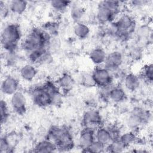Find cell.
<instances>
[{
	"label": "cell",
	"instance_id": "cell-1",
	"mask_svg": "<svg viewBox=\"0 0 153 153\" xmlns=\"http://www.w3.org/2000/svg\"><path fill=\"white\" fill-rule=\"evenodd\" d=\"M51 41L50 35L43 28H33L21 42L22 49L27 53L48 48Z\"/></svg>",
	"mask_w": 153,
	"mask_h": 153
},
{
	"label": "cell",
	"instance_id": "cell-2",
	"mask_svg": "<svg viewBox=\"0 0 153 153\" xmlns=\"http://www.w3.org/2000/svg\"><path fill=\"white\" fill-rule=\"evenodd\" d=\"M47 138L53 141L57 146V150L60 151H68L74 146L72 135L65 126H51L48 131Z\"/></svg>",
	"mask_w": 153,
	"mask_h": 153
},
{
	"label": "cell",
	"instance_id": "cell-3",
	"mask_svg": "<svg viewBox=\"0 0 153 153\" xmlns=\"http://www.w3.org/2000/svg\"><path fill=\"white\" fill-rule=\"evenodd\" d=\"M121 2L118 1H103L99 2L96 13V19L103 25L115 20L120 12Z\"/></svg>",
	"mask_w": 153,
	"mask_h": 153
},
{
	"label": "cell",
	"instance_id": "cell-4",
	"mask_svg": "<svg viewBox=\"0 0 153 153\" xmlns=\"http://www.w3.org/2000/svg\"><path fill=\"white\" fill-rule=\"evenodd\" d=\"M21 37L22 33L19 26L16 23L8 24L1 33V44L3 48L8 53H14Z\"/></svg>",
	"mask_w": 153,
	"mask_h": 153
},
{
	"label": "cell",
	"instance_id": "cell-5",
	"mask_svg": "<svg viewBox=\"0 0 153 153\" xmlns=\"http://www.w3.org/2000/svg\"><path fill=\"white\" fill-rule=\"evenodd\" d=\"M149 117V114L148 111L140 107H135L131 110L126 119V126L130 130L135 131L140 126L147 123Z\"/></svg>",
	"mask_w": 153,
	"mask_h": 153
},
{
	"label": "cell",
	"instance_id": "cell-6",
	"mask_svg": "<svg viewBox=\"0 0 153 153\" xmlns=\"http://www.w3.org/2000/svg\"><path fill=\"white\" fill-rule=\"evenodd\" d=\"M114 22L118 29L117 36L120 38H127L134 32L136 27L135 20L127 14L120 15Z\"/></svg>",
	"mask_w": 153,
	"mask_h": 153
},
{
	"label": "cell",
	"instance_id": "cell-7",
	"mask_svg": "<svg viewBox=\"0 0 153 153\" xmlns=\"http://www.w3.org/2000/svg\"><path fill=\"white\" fill-rule=\"evenodd\" d=\"M96 84L99 88L111 86L113 83V76L111 71L104 66H97L91 73Z\"/></svg>",
	"mask_w": 153,
	"mask_h": 153
},
{
	"label": "cell",
	"instance_id": "cell-8",
	"mask_svg": "<svg viewBox=\"0 0 153 153\" xmlns=\"http://www.w3.org/2000/svg\"><path fill=\"white\" fill-rule=\"evenodd\" d=\"M31 97L33 103L38 106L45 108L52 105L51 95L44 84L34 87L31 90Z\"/></svg>",
	"mask_w": 153,
	"mask_h": 153
},
{
	"label": "cell",
	"instance_id": "cell-9",
	"mask_svg": "<svg viewBox=\"0 0 153 153\" xmlns=\"http://www.w3.org/2000/svg\"><path fill=\"white\" fill-rule=\"evenodd\" d=\"M82 123L84 127H90L95 130L103 126L102 118L99 112L93 108L86 111L84 113Z\"/></svg>",
	"mask_w": 153,
	"mask_h": 153
},
{
	"label": "cell",
	"instance_id": "cell-10",
	"mask_svg": "<svg viewBox=\"0 0 153 153\" xmlns=\"http://www.w3.org/2000/svg\"><path fill=\"white\" fill-rule=\"evenodd\" d=\"M95 140V130L84 127L80 131L78 137V145L83 152H87V150Z\"/></svg>",
	"mask_w": 153,
	"mask_h": 153
},
{
	"label": "cell",
	"instance_id": "cell-11",
	"mask_svg": "<svg viewBox=\"0 0 153 153\" xmlns=\"http://www.w3.org/2000/svg\"><path fill=\"white\" fill-rule=\"evenodd\" d=\"M123 56L120 51H114L108 54L103 66L110 71L118 69L123 64Z\"/></svg>",
	"mask_w": 153,
	"mask_h": 153
},
{
	"label": "cell",
	"instance_id": "cell-12",
	"mask_svg": "<svg viewBox=\"0 0 153 153\" xmlns=\"http://www.w3.org/2000/svg\"><path fill=\"white\" fill-rule=\"evenodd\" d=\"M11 105L13 111L19 115H23L26 111V99L23 93L17 91L11 95Z\"/></svg>",
	"mask_w": 153,
	"mask_h": 153
},
{
	"label": "cell",
	"instance_id": "cell-13",
	"mask_svg": "<svg viewBox=\"0 0 153 153\" xmlns=\"http://www.w3.org/2000/svg\"><path fill=\"white\" fill-rule=\"evenodd\" d=\"M1 91L6 95H13L18 91L19 82L13 76L5 77L1 83Z\"/></svg>",
	"mask_w": 153,
	"mask_h": 153
},
{
	"label": "cell",
	"instance_id": "cell-14",
	"mask_svg": "<svg viewBox=\"0 0 153 153\" xmlns=\"http://www.w3.org/2000/svg\"><path fill=\"white\" fill-rule=\"evenodd\" d=\"M57 150L56 144L48 139L39 141L35 146L33 151L35 152L50 153L55 152Z\"/></svg>",
	"mask_w": 153,
	"mask_h": 153
},
{
	"label": "cell",
	"instance_id": "cell-15",
	"mask_svg": "<svg viewBox=\"0 0 153 153\" xmlns=\"http://www.w3.org/2000/svg\"><path fill=\"white\" fill-rule=\"evenodd\" d=\"M56 84L60 91L63 93H67L72 89L74 85V80L68 74H64L58 79Z\"/></svg>",
	"mask_w": 153,
	"mask_h": 153
},
{
	"label": "cell",
	"instance_id": "cell-16",
	"mask_svg": "<svg viewBox=\"0 0 153 153\" xmlns=\"http://www.w3.org/2000/svg\"><path fill=\"white\" fill-rule=\"evenodd\" d=\"M106 55V52L102 48L96 47L90 51L89 57L94 64L97 66H100L103 65Z\"/></svg>",
	"mask_w": 153,
	"mask_h": 153
},
{
	"label": "cell",
	"instance_id": "cell-17",
	"mask_svg": "<svg viewBox=\"0 0 153 153\" xmlns=\"http://www.w3.org/2000/svg\"><path fill=\"white\" fill-rule=\"evenodd\" d=\"M126 93L123 87L119 85L112 86L109 93V99L114 103H120L125 100Z\"/></svg>",
	"mask_w": 153,
	"mask_h": 153
},
{
	"label": "cell",
	"instance_id": "cell-18",
	"mask_svg": "<svg viewBox=\"0 0 153 153\" xmlns=\"http://www.w3.org/2000/svg\"><path fill=\"white\" fill-rule=\"evenodd\" d=\"M95 140L105 146L108 145L112 142V138L107 127L102 126L95 130Z\"/></svg>",
	"mask_w": 153,
	"mask_h": 153
},
{
	"label": "cell",
	"instance_id": "cell-19",
	"mask_svg": "<svg viewBox=\"0 0 153 153\" xmlns=\"http://www.w3.org/2000/svg\"><path fill=\"white\" fill-rule=\"evenodd\" d=\"M125 87L130 91H135L140 86V80L139 77L133 73L127 74L124 79Z\"/></svg>",
	"mask_w": 153,
	"mask_h": 153
},
{
	"label": "cell",
	"instance_id": "cell-20",
	"mask_svg": "<svg viewBox=\"0 0 153 153\" xmlns=\"http://www.w3.org/2000/svg\"><path fill=\"white\" fill-rule=\"evenodd\" d=\"M20 75L23 79L26 81H31L36 76L37 70L32 65L26 64L20 69Z\"/></svg>",
	"mask_w": 153,
	"mask_h": 153
},
{
	"label": "cell",
	"instance_id": "cell-21",
	"mask_svg": "<svg viewBox=\"0 0 153 153\" xmlns=\"http://www.w3.org/2000/svg\"><path fill=\"white\" fill-rule=\"evenodd\" d=\"M27 7V2L23 0H13L10 2L9 9L14 14H23Z\"/></svg>",
	"mask_w": 153,
	"mask_h": 153
},
{
	"label": "cell",
	"instance_id": "cell-22",
	"mask_svg": "<svg viewBox=\"0 0 153 153\" xmlns=\"http://www.w3.org/2000/svg\"><path fill=\"white\" fill-rule=\"evenodd\" d=\"M89 27L81 22L77 23L75 24L74 27V32L75 35L79 39L86 38L90 33Z\"/></svg>",
	"mask_w": 153,
	"mask_h": 153
},
{
	"label": "cell",
	"instance_id": "cell-23",
	"mask_svg": "<svg viewBox=\"0 0 153 153\" xmlns=\"http://www.w3.org/2000/svg\"><path fill=\"white\" fill-rule=\"evenodd\" d=\"M119 139L127 148L136 143L138 140L135 131L133 130H130L121 134Z\"/></svg>",
	"mask_w": 153,
	"mask_h": 153
},
{
	"label": "cell",
	"instance_id": "cell-24",
	"mask_svg": "<svg viewBox=\"0 0 153 153\" xmlns=\"http://www.w3.org/2000/svg\"><path fill=\"white\" fill-rule=\"evenodd\" d=\"M127 147L123 143L120 139L112 141L106 147V151L110 152H121L124 151Z\"/></svg>",
	"mask_w": 153,
	"mask_h": 153
},
{
	"label": "cell",
	"instance_id": "cell-25",
	"mask_svg": "<svg viewBox=\"0 0 153 153\" xmlns=\"http://www.w3.org/2000/svg\"><path fill=\"white\" fill-rule=\"evenodd\" d=\"M85 14L84 9L79 5H75L72 7L71 11V17L72 19L77 23L81 22V19Z\"/></svg>",
	"mask_w": 153,
	"mask_h": 153
},
{
	"label": "cell",
	"instance_id": "cell-26",
	"mask_svg": "<svg viewBox=\"0 0 153 153\" xmlns=\"http://www.w3.org/2000/svg\"><path fill=\"white\" fill-rule=\"evenodd\" d=\"M141 76L145 81L152 83L153 80V65L152 63L148 64L143 68Z\"/></svg>",
	"mask_w": 153,
	"mask_h": 153
},
{
	"label": "cell",
	"instance_id": "cell-27",
	"mask_svg": "<svg viewBox=\"0 0 153 153\" xmlns=\"http://www.w3.org/2000/svg\"><path fill=\"white\" fill-rule=\"evenodd\" d=\"M71 2V1L64 0H53L50 2V4L54 10L59 12H62L68 7Z\"/></svg>",
	"mask_w": 153,
	"mask_h": 153
},
{
	"label": "cell",
	"instance_id": "cell-28",
	"mask_svg": "<svg viewBox=\"0 0 153 153\" xmlns=\"http://www.w3.org/2000/svg\"><path fill=\"white\" fill-rule=\"evenodd\" d=\"M81 84L85 87H93L96 86L95 82L92 74L89 73H84L81 76Z\"/></svg>",
	"mask_w": 153,
	"mask_h": 153
},
{
	"label": "cell",
	"instance_id": "cell-29",
	"mask_svg": "<svg viewBox=\"0 0 153 153\" xmlns=\"http://www.w3.org/2000/svg\"><path fill=\"white\" fill-rule=\"evenodd\" d=\"M106 146L102 144L100 142L95 140L87 150V152L93 153L103 152L106 151Z\"/></svg>",
	"mask_w": 153,
	"mask_h": 153
},
{
	"label": "cell",
	"instance_id": "cell-30",
	"mask_svg": "<svg viewBox=\"0 0 153 153\" xmlns=\"http://www.w3.org/2000/svg\"><path fill=\"white\" fill-rule=\"evenodd\" d=\"M9 110L8 105L5 101L1 100V122L3 124L5 123L9 118Z\"/></svg>",
	"mask_w": 153,
	"mask_h": 153
},
{
	"label": "cell",
	"instance_id": "cell-31",
	"mask_svg": "<svg viewBox=\"0 0 153 153\" xmlns=\"http://www.w3.org/2000/svg\"><path fill=\"white\" fill-rule=\"evenodd\" d=\"M13 145L8 140L7 137H2L0 142V152L1 153H6L12 152Z\"/></svg>",
	"mask_w": 153,
	"mask_h": 153
},
{
	"label": "cell",
	"instance_id": "cell-32",
	"mask_svg": "<svg viewBox=\"0 0 153 153\" xmlns=\"http://www.w3.org/2000/svg\"><path fill=\"white\" fill-rule=\"evenodd\" d=\"M112 138V141L118 139L121 136V132L119 128L115 125H111L107 127Z\"/></svg>",
	"mask_w": 153,
	"mask_h": 153
},
{
	"label": "cell",
	"instance_id": "cell-33",
	"mask_svg": "<svg viewBox=\"0 0 153 153\" xmlns=\"http://www.w3.org/2000/svg\"><path fill=\"white\" fill-rule=\"evenodd\" d=\"M131 56L132 58L135 59V58H138L139 57H140V54L141 53V51L140 50V49H137L136 48H133L131 51Z\"/></svg>",
	"mask_w": 153,
	"mask_h": 153
},
{
	"label": "cell",
	"instance_id": "cell-34",
	"mask_svg": "<svg viewBox=\"0 0 153 153\" xmlns=\"http://www.w3.org/2000/svg\"><path fill=\"white\" fill-rule=\"evenodd\" d=\"M131 2L134 6H136V7H140L142 5H144L145 4V1H132Z\"/></svg>",
	"mask_w": 153,
	"mask_h": 153
}]
</instances>
